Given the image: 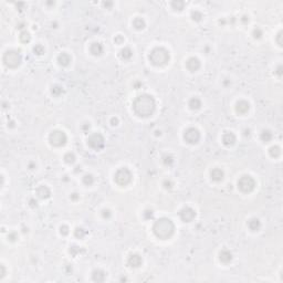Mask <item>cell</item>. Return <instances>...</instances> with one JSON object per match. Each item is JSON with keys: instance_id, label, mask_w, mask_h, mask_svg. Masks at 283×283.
I'll return each instance as SVG.
<instances>
[{"instance_id": "17", "label": "cell", "mask_w": 283, "mask_h": 283, "mask_svg": "<svg viewBox=\"0 0 283 283\" xmlns=\"http://www.w3.org/2000/svg\"><path fill=\"white\" fill-rule=\"evenodd\" d=\"M91 52L93 53V54H95V56L101 54V53L103 52V47H102V44H100V43H93L91 46Z\"/></svg>"}, {"instance_id": "25", "label": "cell", "mask_w": 283, "mask_h": 283, "mask_svg": "<svg viewBox=\"0 0 283 283\" xmlns=\"http://www.w3.org/2000/svg\"><path fill=\"white\" fill-rule=\"evenodd\" d=\"M83 182H85L86 185H91L92 182H94V179H93V177H92L91 175H86V176H84Z\"/></svg>"}, {"instance_id": "6", "label": "cell", "mask_w": 283, "mask_h": 283, "mask_svg": "<svg viewBox=\"0 0 283 283\" xmlns=\"http://www.w3.org/2000/svg\"><path fill=\"white\" fill-rule=\"evenodd\" d=\"M50 141L53 145H56V146H61V145H63L64 143L66 142V136H65V134H64L63 132L54 131V132L51 133Z\"/></svg>"}, {"instance_id": "12", "label": "cell", "mask_w": 283, "mask_h": 283, "mask_svg": "<svg viewBox=\"0 0 283 283\" xmlns=\"http://www.w3.org/2000/svg\"><path fill=\"white\" fill-rule=\"evenodd\" d=\"M128 263L132 265V267H139L142 263V258L137 254H133L129 257Z\"/></svg>"}, {"instance_id": "22", "label": "cell", "mask_w": 283, "mask_h": 283, "mask_svg": "<svg viewBox=\"0 0 283 283\" xmlns=\"http://www.w3.org/2000/svg\"><path fill=\"white\" fill-rule=\"evenodd\" d=\"M271 138H272V134H271V132L263 131L262 133H261V139H262L263 142H269Z\"/></svg>"}, {"instance_id": "13", "label": "cell", "mask_w": 283, "mask_h": 283, "mask_svg": "<svg viewBox=\"0 0 283 283\" xmlns=\"http://www.w3.org/2000/svg\"><path fill=\"white\" fill-rule=\"evenodd\" d=\"M248 111H249V104H248L247 102L241 101L237 104V112H239V113H241V114H245V113H247Z\"/></svg>"}, {"instance_id": "26", "label": "cell", "mask_w": 283, "mask_h": 283, "mask_svg": "<svg viewBox=\"0 0 283 283\" xmlns=\"http://www.w3.org/2000/svg\"><path fill=\"white\" fill-rule=\"evenodd\" d=\"M64 159H65L68 163H73L74 160H75V157H74L73 154H71V153H69V154L65 155V157H64Z\"/></svg>"}, {"instance_id": "11", "label": "cell", "mask_w": 283, "mask_h": 283, "mask_svg": "<svg viewBox=\"0 0 283 283\" xmlns=\"http://www.w3.org/2000/svg\"><path fill=\"white\" fill-rule=\"evenodd\" d=\"M200 63H199V60L196 58H191L187 61V68L189 69L190 71H196L197 69H199Z\"/></svg>"}, {"instance_id": "18", "label": "cell", "mask_w": 283, "mask_h": 283, "mask_svg": "<svg viewBox=\"0 0 283 283\" xmlns=\"http://www.w3.org/2000/svg\"><path fill=\"white\" fill-rule=\"evenodd\" d=\"M59 62H60V64L61 65H68L69 64V62L71 61V58H70V56H68L66 53H62L60 56H59Z\"/></svg>"}, {"instance_id": "10", "label": "cell", "mask_w": 283, "mask_h": 283, "mask_svg": "<svg viewBox=\"0 0 283 283\" xmlns=\"http://www.w3.org/2000/svg\"><path fill=\"white\" fill-rule=\"evenodd\" d=\"M195 216H196L195 211L189 207L184 208V209L179 212V217L182 218V220L185 221V222H189V221H191V220L195 218Z\"/></svg>"}, {"instance_id": "4", "label": "cell", "mask_w": 283, "mask_h": 283, "mask_svg": "<svg viewBox=\"0 0 283 283\" xmlns=\"http://www.w3.org/2000/svg\"><path fill=\"white\" fill-rule=\"evenodd\" d=\"M238 186H239V188H240L242 191L249 192L254 188L255 182L250 176H243V177H241L240 179H239V182H238Z\"/></svg>"}, {"instance_id": "14", "label": "cell", "mask_w": 283, "mask_h": 283, "mask_svg": "<svg viewBox=\"0 0 283 283\" xmlns=\"http://www.w3.org/2000/svg\"><path fill=\"white\" fill-rule=\"evenodd\" d=\"M223 143H225L226 145H232L233 143L236 142V136L232 134V133H227V134L223 135V138H222Z\"/></svg>"}, {"instance_id": "1", "label": "cell", "mask_w": 283, "mask_h": 283, "mask_svg": "<svg viewBox=\"0 0 283 283\" xmlns=\"http://www.w3.org/2000/svg\"><path fill=\"white\" fill-rule=\"evenodd\" d=\"M133 109L139 116H149L155 110V101L150 95L144 94L135 100Z\"/></svg>"}, {"instance_id": "5", "label": "cell", "mask_w": 283, "mask_h": 283, "mask_svg": "<svg viewBox=\"0 0 283 283\" xmlns=\"http://www.w3.org/2000/svg\"><path fill=\"white\" fill-rule=\"evenodd\" d=\"M131 178H132V175L131 172L126 168H122V169L117 170L116 175H115V180H116L117 184L119 185H127L129 182H131Z\"/></svg>"}, {"instance_id": "29", "label": "cell", "mask_w": 283, "mask_h": 283, "mask_svg": "<svg viewBox=\"0 0 283 283\" xmlns=\"http://www.w3.org/2000/svg\"><path fill=\"white\" fill-rule=\"evenodd\" d=\"M63 92V90L60 88V86H54V88H52V94H54V95H59L60 93H62Z\"/></svg>"}, {"instance_id": "2", "label": "cell", "mask_w": 283, "mask_h": 283, "mask_svg": "<svg viewBox=\"0 0 283 283\" xmlns=\"http://www.w3.org/2000/svg\"><path fill=\"white\" fill-rule=\"evenodd\" d=\"M154 232L160 239H167L174 232V223L172 220L167 219V218H162V219L157 220L154 225Z\"/></svg>"}, {"instance_id": "8", "label": "cell", "mask_w": 283, "mask_h": 283, "mask_svg": "<svg viewBox=\"0 0 283 283\" xmlns=\"http://www.w3.org/2000/svg\"><path fill=\"white\" fill-rule=\"evenodd\" d=\"M185 139L189 143V144H195V143H197L198 141H199L200 138V134L199 132L197 131L196 128H188L187 131L185 132Z\"/></svg>"}, {"instance_id": "19", "label": "cell", "mask_w": 283, "mask_h": 283, "mask_svg": "<svg viewBox=\"0 0 283 283\" xmlns=\"http://www.w3.org/2000/svg\"><path fill=\"white\" fill-rule=\"evenodd\" d=\"M49 195H50V190L46 186H42L38 189V196L40 198H48Z\"/></svg>"}, {"instance_id": "24", "label": "cell", "mask_w": 283, "mask_h": 283, "mask_svg": "<svg viewBox=\"0 0 283 283\" xmlns=\"http://www.w3.org/2000/svg\"><path fill=\"white\" fill-rule=\"evenodd\" d=\"M121 56L123 59H129L132 56V51H131V49H128V48H125L124 50H122L121 51Z\"/></svg>"}, {"instance_id": "27", "label": "cell", "mask_w": 283, "mask_h": 283, "mask_svg": "<svg viewBox=\"0 0 283 283\" xmlns=\"http://www.w3.org/2000/svg\"><path fill=\"white\" fill-rule=\"evenodd\" d=\"M270 153L272 156H279L280 155V148L279 147H272L270 149Z\"/></svg>"}, {"instance_id": "16", "label": "cell", "mask_w": 283, "mask_h": 283, "mask_svg": "<svg viewBox=\"0 0 283 283\" xmlns=\"http://www.w3.org/2000/svg\"><path fill=\"white\" fill-rule=\"evenodd\" d=\"M231 259H232V255H231V253H230L228 250H223L220 252V260L222 261V262L227 263V262H229Z\"/></svg>"}, {"instance_id": "21", "label": "cell", "mask_w": 283, "mask_h": 283, "mask_svg": "<svg viewBox=\"0 0 283 283\" xmlns=\"http://www.w3.org/2000/svg\"><path fill=\"white\" fill-rule=\"evenodd\" d=\"M249 228H250L251 230H253V231L258 230L259 228H260V221H259L258 219H251L250 221H249Z\"/></svg>"}, {"instance_id": "23", "label": "cell", "mask_w": 283, "mask_h": 283, "mask_svg": "<svg viewBox=\"0 0 283 283\" xmlns=\"http://www.w3.org/2000/svg\"><path fill=\"white\" fill-rule=\"evenodd\" d=\"M134 27L137 29H143L145 27V22L143 19H141V18H137V19H135L134 20Z\"/></svg>"}, {"instance_id": "7", "label": "cell", "mask_w": 283, "mask_h": 283, "mask_svg": "<svg viewBox=\"0 0 283 283\" xmlns=\"http://www.w3.org/2000/svg\"><path fill=\"white\" fill-rule=\"evenodd\" d=\"M5 58L8 60H5L6 63L8 64V65L10 66H17L19 65V63H20L21 61V58H20V54L18 52H15V51H10V52H7V54L5 56Z\"/></svg>"}, {"instance_id": "3", "label": "cell", "mask_w": 283, "mask_h": 283, "mask_svg": "<svg viewBox=\"0 0 283 283\" xmlns=\"http://www.w3.org/2000/svg\"><path fill=\"white\" fill-rule=\"evenodd\" d=\"M149 60L155 65H164L169 60V53L164 48H156L149 54Z\"/></svg>"}, {"instance_id": "30", "label": "cell", "mask_w": 283, "mask_h": 283, "mask_svg": "<svg viewBox=\"0 0 283 283\" xmlns=\"http://www.w3.org/2000/svg\"><path fill=\"white\" fill-rule=\"evenodd\" d=\"M33 51H34L37 54H41V53L43 52V48L41 46H37L34 49H33Z\"/></svg>"}, {"instance_id": "15", "label": "cell", "mask_w": 283, "mask_h": 283, "mask_svg": "<svg viewBox=\"0 0 283 283\" xmlns=\"http://www.w3.org/2000/svg\"><path fill=\"white\" fill-rule=\"evenodd\" d=\"M223 177V172L219 168H215V169L211 172V178L216 182H219V180L222 179Z\"/></svg>"}, {"instance_id": "9", "label": "cell", "mask_w": 283, "mask_h": 283, "mask_svg": "<svg viewBox=\"0 0 283 283\" xmlns=\"http://www.w3.org/2000/svg\"><path fill=\"white\" fill-rule=\"evenodd\" d=\"M88 145H90L92 148H95V149H100L101 147H103L104 139H103V137H102V135H100V134L91 135L90 138H88Z\"/></svg>"}, {"instance_id": "31", "label": "cell", "mask_w": 283, "mask_h": 283, "mask_svg": "<svg viewBox=\"0 0 283 283\" xmlns=\"http://www.w3.org/2000/svg\"><path fill=\"white\" fill-rule=\"evenodd\" d=\"M63 232V235H66L69 232L68 231V227H61V233Z\"/></svg>"}, {"instance_id": "28", "label": "cell", "mask_w": 283, "mask_h": 283, "mask_svg": "<svg viewBox=\"0 0 283 283\" xmlns=\"http://www.w3.org/2000/svg\"><path fill=\"white\" fill-rule=\"evenodd\" d=\"M86 235V231H84V229H81V228H78L75 230V236L76 237H83V236Z\"/></svg>"}, {"instance_id": "20", "label": "cell", "mask_w": 283, "mask_h": 283, "mask_svg": "<svg viewBox=\"0 0 283 283\" xmlns=\"http://www.w3.org/2000/svg\"><path fill=\"white\" fill-rule=\"evenodd\" d=\"M189 106H190V109L197 110L201 106V102H200V100L197 99V97H194V99H191L189 101Z\"/></svg>"}]
</instances>
